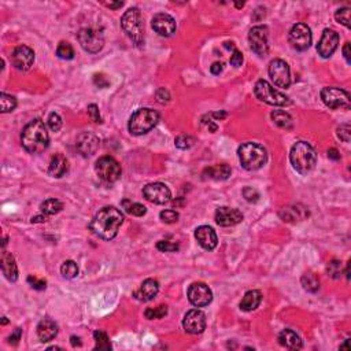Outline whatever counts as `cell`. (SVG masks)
<instances>
[{
  "instance_id": "obj_4",
  "label": "cell",
  "mask_w": 351,
  "mask_h": 351,
  "mask_svg": "<svg viewBox=\"0 0 351 351\" xmlns=\"http://www.w3.org/2000/svg\"><path fill=\"white\" fill-rule=\"evenodd\" d=\"M239 161L245 170H258L268 161L266 150L257 143H244L237 150Z\"/></svg>"
},
{
  "instance_id": "obj_29",
  "label": "cell",
  "mask_w": 351,
  "mask_h": 351,
  "mask_svg": "<svg viewBox=\"0 0 351 351\" xmlns=\"http://www.w3.org/2000/svg\"><path fill=\"white\" fill-rule=\"evenodd\" d=\"M261 300H262V294L258 290L245 292V295L243 296V299L240 302V309L243 311H253V310L258 307Z\"/></svg>"
},
{
  "instance_id": "obj_34",
  "label": "cell",
  "mask_w": 351,
  "mask_h": 351,
  "mask_svg": "<svg viewBox=\"0 0 351 351\" xmlns=\"http://www.w3.org/2000/svg\"><path fill=\"white\" fill-rule=\"evenodd\" d=\"M302 286L306 291L309 292H317L320 288V282L315 274L313 273H305L302 277Z\"/></svg>"
},
{
  "instance_id": "obj_8",
  "label": "cell",
  "mask_w": 351,
  "mask_h": 351,
  "mask_svg": "<svg viewBox=\"0 0 351 351\" xmlns=\"http://www.w3.org/2000/svg\"><path fill=\"white\" fill-rule=\"evenodd\" d=\"M95 171L99 179L106 183H116L121 177V165L113 157L104 155L99 158L95 165Z\"/></svg>"
},
{
  "instance_id": "obj_59",
  "label": "cell",
  "mask_w": 351,
  "mask_h": 351,
  "mask_svg": "<svg viewBox=\"0 0 351 351\" xmlns=\"http://www.w3.org/2000/svg\"><path fill=\"white\" fill-rule=\"evenodd\" d=\"M342 348H347V350H350V347H348V340H346V342H344V344H343V346H340V350H342Z\"/></svg>"
},
{
  "instance_id": "obj_48",
  "label": "cell",
  "mask_w": 351,
  "mask_h": 351,
  "mask_svg": "<svg viewBox=\"0 0 351 351\" xmlns=\"http://www.w3.org/2000/svg\"><path fill=\"white\" fill-rule=\"evenodd\" d=\"M28 283L30 284V287H32V288H34V290H37V291H43V290H46V287H47L46 280L37 278V277H34V276H29Z\"/></svg>"
},
{
  "instance_id": "obj_31",
  "label": "cell",
  "mask_w": 351,
  "mask_h": 351,
  "mask_svg": "<svg viewBox=\"0 0 351 351\" xmlns=\"http://www.w3.org/2000/svg\"><path fill=\"white\" fill-rule=\"evenodd\" d=\"M272 120L274 124L277 125L278 128L282 129H292L294 126V121H292V117L283 110H274L272 113Z\"/></svg>"
},
{
  "instance_id": "obj_23",
  "label": "cell",
  "mask_w": 351,
  "mask_h": 351,
  "mask_svg": "<svg viewBox=\"0 0 351 351\" xmlns=\"http://www.w3.org/2000/svg\"><path fill=\"white\" fill-rule=\"evenodd\" d=\"M158 292H159V284L157 280L147 278L144 280L139 290L134 292V296L136 299L142 300V302H148V300H153L158 295Z\"/></svg>"
},
{
  "instance_id": "obj_49",
  "label": "cell",
  "mask_w": 351,
  "mask_h": 351,
  "mask_svg": "<svg viewBox=\"0 0 351 351\" xmlns=\"http://www.w3.org/2000/svg\"><path fill=\"white\" fill-rule=\"evenodd\" d=\"M88 114H89V118L96 122V124H100L102 122V117H100V113H99V107L96 104H89L88 106Z\"/></svg>"
},
{
  "instance_id": "obj_40",
  "label": "cell",
  "mask_w": 351,
  "mask_h": 351,
  "mask_svg": "<svg viewBox=\"0 0 351 351\" xmlns=\"http://www.w3.org/2000/svg\"><path fill=\"white\" fill-rule=\"evenodd\" d=\"M194 143H195V139L192 137V136H190V134H180V136H177L174 140L176 147L180 148V150L191 148L192 146H194Z\"/></svg>"
},
{
  "instance_id": "obj_44",
  "label": "cell",
  "mask_w": 351,
  "mask_h": 351,
  "mask_svg": "<svg viewBox=\"0 0 351 351\" xmlns=\"http://www.w3.org/2000/svg\"><path fill=\"white\" fill-rule=\"evenodd\" d=\"M350 133L351 128L348 124H343L337 128V137L344 143H350Z\"/></svg>"
},
{
  "instance_id": "obj_30",
  "label": "cell",
  "mask_w": 351,
  "mask_h": 351,
  "mask_svg": "<svg viewBox=\"0 0 351 351\" xmlns=\"http://www.w3.org/2000/svg\"><path fill=\"white\" fill-rule=\"evenodd\" d=\"M306 216H309V213L305 212L303 208H299L298 206H296V207H284L282 212H280V217H282L284 221L288 222L299 221V220H303Z\"/></svg>"
},
{
  "instance_id": "obj_17",
  "label": "cell",
  "mask_w": 351,
  "mask_h": 351,
  "mask_svg": "<svg viewBox=\"0 0 351 351\" xmlns=\"http://www.w3.org/2000/svg\"><path fill=\"white\" fill-rule=\"evenodd\" d=\"M11 62L14 65L15 69L18 70H29L30 66L33 65L34 62V52H33L32 48H29L26 46H18L13 51V55H11Z\"/></svg>"
},
{
  "instance_id": "obj_60",
  "label": "cell",
  "mask_w": 351,
  "mask_h": 351,
  "mask_svg": "<svg viewBox=\"0 0 351 351\" xmlns=\"http://www.w3.org/2000/svg\"><path fill=\"white\" fill-rule=\"evenodd\" d=\"M243 6H244V3H236V7H237V9H240Z\"/></svg>"
},
{
  "instance_id": "obj_43",
  "label": "cell",
  "mask_w": 351,
  "mask_h": 351,
  "mask_svg": "<svg viewBox=\"0 0 351 351\" xmlns=\"http://www.w3.org/2000/svg\"><path fill=\"white\" fill-rule=\"evenodd\" d=\"M159 217H161V220L163 222H166V224H174V222L179 221V213L176 212V210H163V212H161V214H159Z\"/></svg>"
},
{
  "instance_id": "obj_36",
  "label": "cell",
  "mask_w": 351,
  "mask_h": 351,
  "mask_svg": "<svg viewBox=\"0 0 351 351\" xmlns=\"http://www.w3.org/2000/svg\"><path fill=\"white\" fill-rule=\"evenodd\" d=\"M15 107H17V99L14 96H11V95L2 92V95H0V109H2V113L13 111Z\"/></svg>"
},
{
  "instance_id": "obj_57",
  "label": "cell",
  "mask_w": 351,
  "mask_h": 351,
  "mask_svg": "<svg viewBox=\"0 0 351 351\" xmlns=\"http://www.w3.org/2000/svg\"><path fill=\"white\" fill-rule=\"evenodd\" d=\"M225 48H227V50H232V51H235L236 50L235 46H233V43H225Z\"/></svg>"
},
{
  "instance_id": "obj_1",
  "label": "cell",
  "mask_w": 351,
  "mask_h": 351,
  "mask_svg": "<svg viewBox=\"0 0 351 351\" xmlns=\"http://www.w3.org/2000/svg\"><path fill=\"white\" fill-rule=\"evenodd\" d=\"M124 222L121 210L114 206L103 207L91 222V231L103 240H111L118 233V229Z\"/></svg>"
},
{
  "instance_id": "obj_41",
  "label": "cell",
  "mask_w": 351,
  "mask_h": 351,
  "mask_svg": "<svg viewBox=\"0 0 351 351\" xmlns=\"http://www.w3.org/2000/svg\"><path fill=\"white\" fill-rule=\"evenodd\" d=\"M335 18H336L337 22L344 25L346 28H350V9L348 7H343V9L337 10Z\"/></svg>"
},
{
  "instance_id": "obj_52",
  "label": "cell",
  "mask_w": 351,
  "mask_h": 351,
  "mask_svg": "<svg viewBox=\"0 0 351 351\" xmlns=\"http://www.w3.org/2000/svg\"><path fill=\"white\" fill-rule=\"evenodd\" d=\"M21 335H22V329H21V328L15 329L14 332L11 333V336L9 337L10 343H11L13 346H17L19 340H21Z\"/></svg>"
},
{
  "instance_id": "obj_20",
  "label": "cell",
  "mask_w": 351,
  "mask_h": 351,
  "mask_svg": "<svg viewBox=\"0 0 351 351\" xmlns=\"http://www.w3.org/2000/svg\"><path fill=\"white\" fill-rule=\"evenodd\" d=\"M151 25H153L154 30L163 37L171 36L176 32L174 18L171 15L165 14V13H159V14L154 15Z\"/></svg>"
},
{
  "instance_id": "obj_10",
  "label": "cell",
  "mask_w": 351,
  "mask_h": 351,
  "mask_svg": "<svg viewBox=\"0 0 351 351\" xmlns=\"http://www.w3.org/2000/svg\"><path fill=\"white\" fill-rule=\"evenodd\" d=\"M79 42L84 50L91 54H97L103 48L104 37L99 30L92 28H84L79 32Z\"/></svg>"
},
{
  "instance_id": "obj_53",
  "label": "cell",
  "mask_w": 351,
  "mask_h": 351,
  "mask_svg": "<svg viewBox=\"0 0 351 351\" xmlns=\"http://www.w3.org/2000/svg\"><path fill=\"white\" fill-rule=\"evenodd\" d=\"M210 72H212L214 76H217V74H220L222 72V63H220V62H216V63H213L212 67H210Z\"/></svg>"
},
{
  "instance_id": "obj_6",
  "label": "cell",
  "mask_w": 351,
  "mask_h": 351,
  "mask_svg": "<svg viewBox=\"0 0 351 351\" xmlns=\"http://www.w3.org/2000/svg\"><path fill=\"white\" fill-rule=\"evenodd\" d=\"M121 26L126 33V36L129 37L136 46L143 44V19H142V14L137 7H132L128 11H125V14L121 18Z\"/></svg>"
},
{
  "instance_id": "obj_14",
  "label": "cell",
  "mask_w": 351,
  "mask_h": 351,
  "mask_svg": "<svg viewBox=\"0 0 351 351\" xmlns=\"http://www.w3.org/2000/svg\"><path fill=\"white\" fill-rule=\"evenodd\" d=\"M144 198L155 204H165L170 202L171 192L169 187L162 183H151L144 187Z\"/></svg>"
},
{
  "instance_id": "obj_2",
  "label": "cell",
  "mask_w": 351,
  "mask_h": 351,
  "mask_svg": "<svg viewBox=\"0 0 351 351\" xmlns=\"http://www.w3.org/2000/svg\"><path fill=\"white\" fill-rule=\"evenodd\" d=\"M21 142L23 148L30 154L44 153L50 144V134L42 120L30 121L22 130Z\"/></svg>"
},
{
  "instance_id": "obj_58",
  "label": "cell",
  "mask_w": 351,
  "mask_h": 351,
  "mask_svg": "<svg viewBox=\"0 0 351 351\" xmlns=\"http://www.w3.org/2000/svg\"><path fill=\"white\" fill-rule=\"evenodd\" d=\"M43 221H46V216L44 217H34V218H32V222H43Z\"/></svg>"
},
{
  "instance_id": "obj_24",
  "label": "cell",
  "mask_w": 351,
  "mask_h": 351,
  "mask_svg": "<svg viewBox=\"0 0 351 351\" xmlns=\"http://www.w3.org/2000/svg\"><path fill=\"white\" fill-rule=\"evenodd\" d=\"M58 335V325L51 319H43L37 325V336L42 342H51Z\"/></svg>"
},
{
  "instance_id": "obj_28",
  "label": "cell",
  "mask_w": 351,
  "mask_h": 351,
  "mask_svg": "<svg viewBox=\"0 0 351 351\" xmlns=\"http://www.w3.org/2000/svg\"><path fill=\"white\" fill-rule=\"evenodd\" d=\"M203 176L206 179H212V180H227L231 176V167L221 163V165H214L207 169H204Z\"/></svg>"
},
{
  "instance_id": "obj_19",
  "label": "cell",
  "mask_w": 351,
  "mask_h": 351,
  "mask_svg": "<svg viewBox=\"0 0 351 351\" xmlns=\"http://www.w3.org/2000/svg\"><path fill=\"white\" fill-rule=\"evenodd\" d=\"M76 147L83 157H91L99 148V139L91 132H83L76 140Z\"/></svg>"
},
{
  "instance_id": "obj_50",
  "label": "cell",
  "mask_w": 351,
  "mask_h": 351,
  "mask_svg": "<svg viewBox=\"0 0 351 351\" xmlns=\"http://www.w3.org/2000/svg\"><path fill=\"white\" fill-rule=\"evenodd\" d=\"M243 63V54L239 50H235L231 56V65L235 67H239Z\"/></svg>"
},
{
  "instance_id": "obj_45",
  "label": "cell",
  "mask_w": 351,
  "mask_h": 351,
  "mask_svg": "<svg viewBox=\"0 0 351 351\" xmlns=\"http://www.w3.org/2000/svg\"><path fill=\"white\" fill-rule=\"evenodd\" d=\"M48 126L51 128V130L58 132L62 128V118L58 113H51L48 117Z\"/></svg>"
},
{
  "instance_id": "obj_16",
  "label": "cell",
  "mask_w": 351,
  "mask_h": 351,
  "mask_svg": "<svg viewBox=\"0 0 351 351\" xmlns=\"http://www.w3.org/2000/svg\"><path fill=\"white\" fill-rule=\"evenodd\" d=\"M183 327H184L185 332L191 333V335L202 333L204 331V328H206V314H204L202 310H190L184 315Z\"/></svg>"
},
{
  "instance_id": "obj_22",
  "label": "cell",
  "mask_w": 351,
  "mask_h": 351,
  "mask_svg": "<svg viewBox=\"0 0 351 351\" xmlns=\"http://www.w3.org/2000/svg\"><path fill=\"white\" fill-rule=\"evenodd\" d=\"M195 237H196L199 244L202 245L204 250L212 251V250H214L217 247V235H216L214 229H213L212 227H208V225H202V227L196 228V231H195Z\"/></svg>"
},
{
  "instance_id": "obj_11",
  "label": "cell",
  "mask_w": 351,
  "mask_h": 351,
  "mask_svg": "<svg viewBox=\"0 0 351 351\" xmlns=\"http://www.w3.org/2000/svg\"><path fill=\"white\" fill-rule=\"evenodd\" d=\"M288 42L296 51H306L311 44V30L306 23H296L290 32Z\"/></svg>"
},
{
  "instance_id": "obj_13",
  "label": "cell",
  "mask_w": 351,
  "mask_h": 351,
  "mask_svg": "<svg viewBox=\"0 0 351 351\" xmlns=\"http://www.w3.org/2000/svg\"><path fill=\"white\" fill-rule=\"evenodd\" d=\"M249 42L251 50L259 56H265L269 52V30L266 26H254L249 33Z\"/></svg>"
},
{
  "instance_id": "obj_42",
  "label": "cell",
  "mask_w": 351,
  "mask_h": 351,
  "mask_svg": "<svg viewBox=\"0 0 351 351\" xmlns=\"http://www.w3.org/2000/svg\"><path fill=\"white\" fill-rule=\"evenodd\" d=\"M327 272H328V274L332 278H339L342 276V263L336 261V259H333V261H331L328 263Z\"/></svg>"
},
{
  "instance_id": "obj_56",
  "label": "cell",
  "mask_w": 351,
  "mask_h": 351,
  "mask_svg": "<svg viewBox=\"0 0 351 351\" xmlns=\"http://www.w3.org/2000/svg\"><path fill=\"white\" fill-rule=\"evenodd\" d=\"M109 7H111V9H120V7H122L124 6V2H118V3H109Z\"/></svg>"
},
{
  "instance_id": "obj_35",
  "label": "cell",
  "mask_w": 351,
  "mask_h": 351,
  "mask_svg": "<svg viewBox=\"0 0 351 351\" xmlns=\"http://www.w3.org/2000/svg\"><path fill=\"white\" fill-rule=\"evenodd\" d=\"M60 273H62V276L65 278L72 280V278L79 276V266H77V263L74 262V261H65L63 265L60 266Z\"/></svg>"
},
{
  "instance_id": "obj_32",
  "label": "cell",
  "mask_w": 351,
  "mask_h": 351,
  "mask_svg": "<svg viewBox=\"0 0 351 351\" xmlns=\"http://www.w3.org/2000/svg\"><path fill=\"white\" fill-rule=\"evenodd\" d=\"M40 208L44 216H54L63 208V203L58 199H47L46 202H43Z\"/></svg>"
},
{
  "instance_id": "obj_15",
  "label": "cell",
  "mask_w": 351,
  "mask_h": 351,
  "mask_svg": "<svg viewBox=\"0 0 351 351\" xmlns=\"http://www.w3.org/2000/svg\"><path fill=\"white\" fill-rule=\"evenodd\" d=\"M188 299L196 307H204L213 300V292L204 283H194L188 288Z\"/></svg>"
},
{
  "instance_id": "obj_21",
  "label": "cell",
  "mask_w": 351,
  "mask_h": 351,
  "mask_svg": "<svg viewBox=\"0 0 351 351\" xmlns=\"http://www.w3.org/2000/svg\"><path fill=\"white\" fill-rule=\"evenodd\" d=\"M243 221V214L237 208L220 207L216 212V222L220 227H233Z\"/></svg>"
},
{
  "instance_id": "obj_38",
  "label": "cell",
  "mask_w": 351,
  "mask_h": 351,
  "mask_svg": "<svg viewBox=\"0 0 351 351\" xmlns=\"http://www.w3.org/2000/svg\"><path fill=\"white\" fill-rule=\"evenodd\" d=\"M144 314H146V317H147L148 320L163 319V317L167 314V307L163 305L158 306V307H148Z\"/></svg>"
},
{
  "instance_id": "obj_27",
  "label": "cell",
  "mask_w": 351,
  "mask_h": 351,
  "mask_svg": "<svg viewBox=\"0 0 351 351\" xmlns=\"http://www.w3.org/2000/svg\"><path fill=\"white\" fill-rule=\"evenodd\" d=\"M67 167H69V165H67V159H66L65 155L56 154V155L52 157L51 162H50L48 173H50V176H52V177L59 179V177H62V176L67 171Z\"/></svg>"
},
{
  "instance_id": "obj_39",
  "label": "cell",
  "mask_w": 351,
  "mask_h": 351,
  "mask_svg": "<svg viewBox=\"0 0 351 351\" xmlns=\"http://www.w3.org/2000/svg\"><path fill=\"white\" fill-rule=\"evenodd\" d=\"M93 337H95V342H96V348H99V350H110L111 343L106 333L102 332V331H96L93 333Z\"/></svg>"
},
{
  "instance_id": "obj_33",
  "label": "cell",
  "mask_w": 351,
  "mask_h": 351,
  "mask_svg": "<svg viewBox=\"0 0 351 351\" xmlns=\"http://www.w3.org/2000/svg\"><path fill=\"white\" fill-rule=\"evenodd\" d=\"M122 206L126 210V213H129L130 216H134V217H143L144 214L147 213V208L146 206L140 203H136V202H130L128 199H125L122 202Z\"/></svg>"
},
{
  "instance_id": "obj_47",
  "label": "cell",
  "mask_w": 351,
  "mask_h": 351,
  "mask_svg": "<svg viewBox=\"0 0 351 351\" xmlns=\"http://www.w3.org/2000/svg\"><path fill=\"white\" fill-rule=\"evenodd\" d=\"M243 196H244L247 202L255 203V202H258L259 192L257 190H254V188H251V187H245L244 190H243Z\"/></svg>"
},
{
  "instance_id": "obj_3",
  "label": "cell",
  "mask_w": 351,
  "mask_h": 351,
  "mask_svg": "<svg viewBox=\"0 0 351 351\" xmlns=\"http://www.w3.org/2000/svg\"><path fill=\"white\" fill-rule=\"evenodd\" d=\"M290 159L294 169L300 174H307L313 170L317 162V153L307 142H298L292 146Z\"/></svg>"
},
{
  "instance_id": "obj_46",
  "label": "cell",
  "mask_w": 351,
  "mask_h": 351,
  "mask_svg": "<svg viewBox=\"0 0 351 351\" xmlns=\"http://www.w3.org/2000/svg\"><path fill=\"white\" fill-rule=\"evenodd\" d=\"M157 249L162 253H173V251H177L179 250V245L176 243H171V241L167 240H161L157 243Z\"/></svg>"
},
{
  "instance_id": "obj_54",
  "label": "cell",
  "mask_w": 351,
  "mask_h": 351,
  "mask_svg": "<svg viewBox=\"0 0 351 351\" xmlns=\"http://www.w3.org/2000/svg\"><path fill=\"white\" fill-rule=\"evenodd\" d=\"M343 56H344V59H346L347 63H350L351 59H350V43H346L344 44V47H343Z\"/></svg>"
},
{
  "instance_id": "obj_26",
  "label": "cell",
  "mask_w": 351,
  "mask_h": 351,
  "mask_svg": "<svg viewBox=\"0 0 351 351\" xmlns=\"http://www.w3.org/2000/svg\"><path fill=\"white\" fill-rule=\"evenodd\" d=\"M278 343L286 348L290 350H299L302 348V340H300L299 335L294 332L292 329H284L278 335Z\"/></svg>"
},
{
  "instance_id": "obj_25",
  "label": "cell",
  "mask_w": 351,
  "mask_h": 351,
  "mask_svg": "<svg viewBox=\"0 0 351 351\" xmlns=\"http://www.w3.org/2000/svg\"><path fill=\"white\" fill-rule=\"evenodd\" d=\"M2 270H3V274H5L6 278L9 282H17V278H18V268H17L15 259L13 255L7 253V251H5V250L2 253Z\"/></svg>"
},
{
  "instance_id": "obj_18",
  "label": "cell",
  "mask_w": 351,
  "mask_h": 351,
  "mask_svg": "<svg viewBox=\"0 0 351 351\" xmlns=\"http://www.w3.org/2000/svg\"><path fill=\"white\" fill-rule=\"evenodd\" d=\"M337 46H339V34L332 29H325L317 46V51L323 58H329L336 51Z\"/></svg>"
},
{
  "instance_id": "obj_37",
  "label": "cell",
  "mask_w": 351,
  "mask_h": 351,
  "mask_svg": "<svg viewBox=\"0 0 351 351\" xmlns=\"http://www.w3.org/2000/svg\"><path fill=\"white\" fill-rule=\"evenodd\" d=\"M56 55L59 56L60 59H73L74 58V50L72 44L67 42H62L59 43V46L56 48Z\"/></svg>"
},
{
  "instance_id": "obj_51",
  "label": "cell",
  "mask_w": 351,
  "mask_h": 351,
  "mask_svg": "<svg viewBox=\"0 0 351 351\" xmlns=\"http://www.w3.org/2000/svg\"><path fill=\"white\" fill-rule=\"evenodd\" d=\"M157 99L159 103H167L170 99V95L167 92L165 88H159L157 91Z\"/></svg>"
},
{
  "instance_id": "obj_9",
  "label": "cell",
  "mask_w": 351,
  "mask_h": 351,
  "mask_svg": "<svg viewBox=\"0 0 351 351\" xmlns=\"http://www.w3.org/2000/svg\"><path fill=\"white\" fill-rule=\"evenodd\" d=\"M321 99L325 106L332 110L336 109H350V95L344 89L336 87H325L321 91Z\"/></svg>"
},
{
  "instance_id": "obj_7",
  "label": "cell",
  "mask_w": 351,
  "mask_h": 351,
  "mask_svg": "<svg viewBox=\"0 0 351 351\" xmlns=\"http://www.w3.org/2000/svg\"><path fill=\"white\" fill-rule=\"evenodd\" d=\"M254 93L255 96L258 97L259 100L266 104H270V106H277V107H287L291 104V100L290 97L286 96L284 93H282L277 89L274 88L265 80H259L257 81L254 87Z\"/></svg>"
},
{
  "instance_id": "obj_12",
  "label": "cell",
  "mask_w": 351,
  "mask_h": 351,
  "mask_svg": "<svg viewBox=\"0 0 351 351\" xmlns=\"http://www.w3.org/2000/svg\"><path fill=\"white\" fill-rule=\"evenodd\" d=\"M269 76L278 88H288L291 85V72L290 66L283 59H274L269 65Z\"/></svg>"
},
{
  "instance_id": "obj_5",
  "label": "cell",
  "mask_w": 351,
  "mask_h": 351,
  "mask_svg": "<svg viewBox=\"0 0 351 351\" xmlns=\"http://www.w3.org/2000/svg\"><path fill=\"white\" fill-rule=\"evenodd\" d=\"M159 122V114L153 109H139L132 114L128 129L133 136H142L154 129Z\"/></svg>"
},
{
  "instance_id": "obj_55",
  "label": "cell",
  "mask_w": 351,
  "mask_h": 351,
  "mask_svg": "<svg viewBox=\"0 0 351 351\" xmlns=\"http://www.w3.org/2000/svg\"><path fill=\"white\" fill-rule=\"evenodd\" d=\"M328 157L331 158V159H333V161H339V159H340V154H339V151H337L336 148H329Z\"/></svg>"
}]
</instances>
